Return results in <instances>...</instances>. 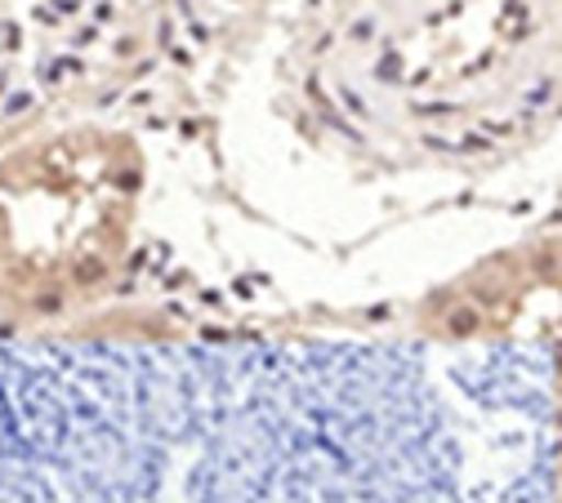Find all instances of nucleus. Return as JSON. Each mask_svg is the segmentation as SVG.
<instances>
[{
    "label": "nucleus",
    "instance_id": "f03ea898",
    "mask_svg": "<svg viewBox=\"0 0 562 503\" xmlns=\"http://www.w3.org/2000/svg\"><path fill=\"white\" fill-rule=\"evenodd\" d=\"M553 503H562V414H558V455H553Z\"/></svg>",
    "mask_w": 562,
    "mask_h": 503
},
{
    "label": "nucleus",
    "instance_id": "f257e3e1",
    "mask_svg": "<svg viewBox=\"0 0 562 503\" xmlns=\"http://www.w3.org/2000/svg\"><path fill=\"white\" fill-rule=\"evenodd\" d=\"M344 45H375L367 71L397 90L425 152L531 157L562 134V0H393Z\"/></svg>",
    "mask_w": 562,
    "mask_h": 503
}]
</instances>
